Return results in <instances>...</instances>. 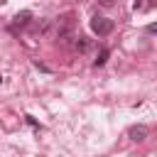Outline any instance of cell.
Segmentation results:
<instances>
[{
    "label": "cell",
    "mask_w": 157,
    "mask_h": 157,
    "mask_svg": "<svg viewBox=\"0 0 157 157\" xmlns=\"http://www.w3.org/2000/svg\"><path fill=\"white\" fill-rule=\"evenodd\" d=\"M5 2H7V0H0V5H5Z\"/></svg>",
    "instance_id": "9c48e42d"
},
{
    "label": "cell",
    "mask_w": 157,
    "mask_h": 157,
    "mask_svg": "<svg viewBox=\"0 0 157 157\" xmlns=\"http://www.w3.org/2000/svg\"><path fill=\"white\" fill-rule=\"evenodd\" d=\"M29 20H32V12H17L15 15V20H12V27H27L29 25Z\"/></svg>",
    "instance_id": "277c9868"
},
{
    "label": "cell",
    "mask_w": 157,
    "mask_h": 157,
    "mask_svg": "<svg viewBox=\"0 0 157 157\" xmlns=\"http://www.w3.org/2000/svg\"><path fill=\"white\" fill-rule=\"evenodd\" d=\"M88 47H91V42H88L86 37H78V42H76V49H78V52H88Z\"/></svg>",
    "instance_id": "8992f818"
},
{
    "label": "cell",
    "mask_w": 157,
    "mask_h": 157,
    "mask_svg": "<svg viewBox=\"0 0 157 157\" xmlns=\"http://www.w3.org/2000/svg\"><path fill=\"white\" fill-rule=\"evenodd\" d=\"M56 29H59V37H61L64 42L74 39V37H71V34H74V15L69 12V15L59 17V22H56Z\"/></svg>",
    "instance_id": "7a4b0ae2"
},
{
    "label": "cell",
    "mask_w": 157,
    "mask_h": 157,
    "mask_svg": "<svg viewBox=\"0 0 157 157\" xmlns=\"http://www.w3.org/2000/svg\"><path fill=\"white\" fill-rule=\"evenodd\" d=\"M147 32H150V34H157V22H152V25H147Z\"/></svg>",
    "instance_id": "ba28073f"
},
{
    "label": "cell",
    "mask_w": 157,
    "mask_h": 157,
    "mask_svg": "<svg viewBox=\"0 0 157 157\" xmlns=\"http://www.w3.org/2000/svg\"><path fill=\"white\" fill-rule=\"evenodd\" d=\"M108 54H110V52H108V49H101V52H98V59H96V61H93V64H96V66H103V64H105V61H108Z\"/></svg>",
    "instance_id": "5b68a950"
},
{
    "label": "cell",
    "mask_w": 157,
    "mask_h": 157,
    "mask_svg": "<svg viewBox=\"0 0 157 157\" xmlns=\"http://www.w3.org/2000/svg\"><path fill=\"white\" fill-rule=\"evenodd\" d=\"M118 0H98V5H103V7H113Z\"/></svg>",
    "instance_id": "52a82bcc"
},
{
    "label": "cell",
    "mask_w": 157,
    "mask_h": 157,
    "mask_svg": "<svg viewBox=\"0 0 157 157\" xmlns=\"http://www.w3.org/2000/svg\"><path fill=\"white\" fill-rule=\"evenodd\" d=\"M91 29H93L98 37H105V34L113 32V20L101 17V15H93V20H91Z\"/></svg>",
    "instance_id": "6da1fadb"
},
{
    "label": "cell",
    "mask_w": 157,
    "mask_h": 157,
    "mask_svg": "<svg viewBox=\"0 0 157 157\" xmlns=\"http://www.w3.org/2000/svg\"><path fill=\"white\" fill-rule=\"evenodd\" d=\"M128 135H130V140H135V142H142V140L147 137V128H145V125H132Z\"/></svg>",
    "instance_id": "3957f363"
}]
</instances>
